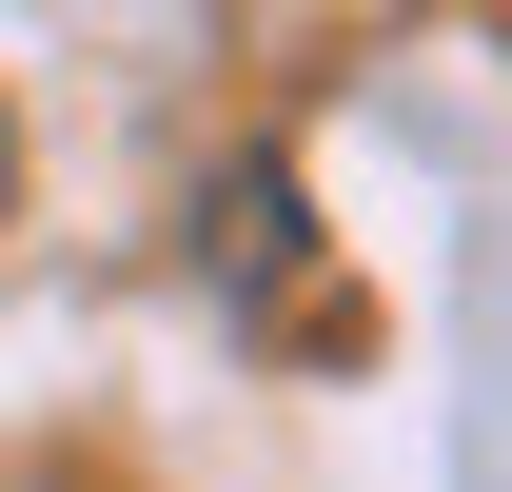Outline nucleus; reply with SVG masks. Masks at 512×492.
Segmentation results:
<instances>
[{
    "mask_svg": "<svg viewBox=\"0 0 512 492\" xmlns=\"http://www.w3.org/2000/svg\"><path fill=\"white\" fill-rule=\"evenodd\" d=\"M0 217H20V119H0Z\"/></svg>",
    "mask_w": 512,
    "mask_h": 492,
    "instance_id": "obj_1",
    "label": "nucleus"
}]
</instances>
